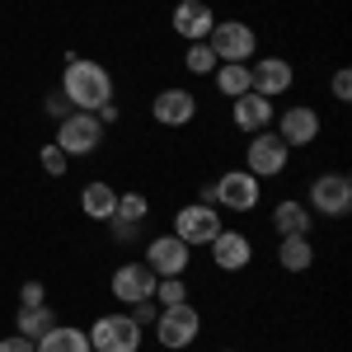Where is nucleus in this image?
I'll use <instances>...</instances> for the list:
<instances>
[{
	"instance_id": "16",
	"label": "nucleus",
	"mask_w": 352,
	"mask_h": 352,
	"mask_svg": "<svg viewBox=\"0 0 352 352\" xmlns=\"http://www.w3.org/2000/svg\"><path fill=\"white\" fill-rule=\"evenodd\" d=\"M212 28H217V14H212L207 0H179V5H174V33H179L184 43H207Z\"/></svg>"
},
{
	"instance_id": "13",
	"label": "nucleus",
	"mask_w": 352,
	"mask_h": 352,
	"mask_svg": "<svg viewBox=\"0 0 352 352\" xmlns=\"http://www.w3.org/2000/svg\"><path fill=\"white\" fill-rule=\"evenodd\" d=\"M296 85V66L287 56H254L249 61V89L263 94V99H277Z\"/></svg>"
},
{
	"instance_id": "23",
	"label": "nucleus",
	"mask_w": 352,
	"mask_h": 352,
	"mask_svg": "<svg viewBox=\"0 0 352 352\" xmlns=\"http://www.w3.org/2000/svg\"><path fill=\"white\" fill-rule=\"evenodd\" d=\"M146 217H151V197H146V192H118L113 221H122V226H146Z\"/></svg>"
},
{
	"instance_id": "2",
	"label": "nucleus",
	"mask_w": 352,
	"mask_h": 352,
	"mask_svg": "<svg viewBox=\"0 0 352 352\" xmlns=\"http://www.w3.org/2000/svg\"><path fill=\"white\" fill-rule=\"evenodd\" d=\"M197 202H212L217 212H235V217H244V212H254V207L263 202V179H254L244 164L240 169H226L217 184L202 188Z\"/></svg>"
},
{
	"instance_id": "8",
	"label": "nucleus",
	"mask_w": 352,
	"mask_h": 352,
	"mask_svg": "<svg viewBox=\"0 0 352 352\" xmlns=\"http://www.w3.org/2000/svg\"><path fill=\"white\" fill-rule=\"evenodd\" d=\"M287 164H292V151L277 132H254L244 141V169L254 179H277V174H287Z\"/></svg>"
},
{
	"instance_id": "15",
	"label": "nucleus",
	"mask_w": 352,
	"mask_h": 352,
	"mask_svg": "<svg viewBox=\"0 0 352 352\" xmlns=\"http://www.w3.org/2000/svg\"><path fill=\"white\" fill-rule=\"evenodd\" d=\"M207 249H212V263H217L221 272H244L254 263V240H249L244 230H230V226H226Z\"/></svg>"
},
{
	"instance_id": "14",
	"label": "nucleus",
	"mask_w": 352,
	"mask_h": 352,
	"mask_svg": "<svg viewBox=\"0 0 352 352\" xmlns=\"http://www.w3.org/2000/svg\"><path fill=\"white\" fill-rule=\"evenodd\" d=\"M151 118L160 127H188L192 118H197V94L184 89V85H164L160 94L151 99Z\"/></svg>"
},
{
	"instance_id": "35",
	"label": "nucleus",
	"mask_w": 352,
	"mask_h": 352,
	"mask_svg": "<svg viewBox=\"0 0 352 352\" xmlns=\"http://www.w3.org/2000/svg\"><path fill=\"white\" fill-rule=\"evenodd\" d=\"M221 352H240V348H221Z\"/></svg>"
},
{
	"instance_id": "11",
	"label": "nucleus",
	"mask_w": 352,
	"mask_h": 352,
	"mask_svg": "<svg viewBox=\"0 0 352 352\" xmlns=\"http://www.w3.org/2000/svg\"><path fill=\"white\" fill-rule=\"evenodd\" d=\"M109 292H113V300L127 310V305H136V300L155 296V272L146 268L141 258H127V263H118V268H113Z\"/></svg>"
},
{
	"instance_id": "33",
	"label": "nucleus",
	"mask_w": 352,
	"mask_h": 352,
	"mask_svg": "<svg viewBox=\"0 0 352 352\" xmlns=\"http://www.w3.org/2000/svg\"><path fill=\"white\" fill-rule=\"evenodd\" d=\"M109 226H113V240L118 244H132L136 235H141V226H122V221H109Z\"/></svg>"
},
{
	"instance_id": "20",
	"label": "nucleus",
	"mask_w": 352,
	"mask_h": 352,
	"mask_svg": "<svg viewBox=\"0 0 352 352\" xmlns=\"http://www.w3.org/2000/svg\"><path fill=\"white\" fill-rule=\"evenodd\" d=\"M38 352H94V348H89V333H85V329L56 320V324L38 338Z\"/></svg>"
},
{
	"instance_id": "12",
	"label": "nucleus",
	"mask_w": 352,
	"mask_h": 352,
	"mask_svg": "<svg viewBox=\"0 0 352 352\" xmlns=\"http://www.w3.org/2000/svg\"><path fill=\"white\" fill-rule=\"evenodd\" d=\"M272 122H277V136L287 141V151L315 146V141H320V127H324L320 109H310V104H292V109L282 113V118H272Z\"/></svg>"
},
{
	"instance_id": "25",
	"label": "nucleus",
	"mask_w": 352,
	"mask_h": 352,
	"mask_svg": "<svg viewBox=\"0 0 352 352\" xmlns=\"http://www.w3.org/2000/svg\"><path fill=\"white\" fill-rule=\"evenodd\" d=\"M212 76H217V89L226 99H240L244 89H249V66H217Z\"/></svg>"
},
{
	"instance_id": "6",
	"label": "nucleus",
	"mask_w": 352,
	"mask_h": 352,
	"mask_svg": "<svg viewBox=\"0 0 352 352\" xmlns=\"http://www.w3.org/2000/svg\"><path fill=\"white\" fill-rule=\"evenodd\" d=\"M85 333H89V348L94 352H141V343H146V329L136 324L127 310L99 315Z\"/></svg>"
},
{
	"instance_id": "9",
	"label": "nucleus",
	"mask_w": 352,
	"mask_h": 352,
	"mask_svg": "<svg viewBox=\"0 0 352 352\" xmlns=\"http://www.w3.org/2000/svg\"><path fill=\"white\" fill-rule=\"evenodd\" d=\"M221 230H226V217H221L212 202H188V207H179V212H174V235L188 244V249L212 244Z\"/></svg>"
},
{
	"instance_id": "7",
	"label": "nucleus",
	"mask_w": 352,
	"mask_h": 352,
	"mask_svg": "<svg viewBox=\"0 0 352 352\" xmlns=\"http://www.w3.org/2000/svg\"><path fill=\"white\" fill-rule=\"evenodd\" d=\"M212 52H217L221 66H249L254 56H258V33L244 24V19H217L212 28Z\"/></svg>"
},
{
	"instance_id": "21",
	"label": "nucleus",
	"mask_w": 352,
	"mask_h": 352,
	"mask_svg": "<svg viewBox=\"0 0 352 352\" xmlns=\"http://www.w3.org/2000/svg\"><path fill=\"white\" fill-rule=\"evenodd\" d=\"M277 263H282V272H305L315 263L310 235H282V240H277Z\"/></svg>"
},
{
	"instance_id": "3",
	"label": "nucleus",
	"mask_w": 352,
	"mask_h": 352,
	"mask_svg": "<svg viewBox=\"0 0 352 352\" xmlns=\"http://www.w3.org/2000/svg\"><path fill=\"white\" fill-rule=\"evenodd\" d=\"M305 207H310V217L343 221L352 212V179L343 169H320L305 188Z\"/></svg>"
},
{
	"instance_id": "30",
	"label": "nucleus",
	"mask_w": 352,
	"mask_h": 352,
	"mask_svg": "<svg viewBox=\"0 0 352 352\" xmlns=\"http://www.w3.org/2000/svg\"><path fill=\"white\" fill-rule=\"evenodd\" d=\"M329 89H333V99H338V104H348V99H352V76H348V71H333Z\"/></svg>"
},
{
	"instance_id": "22",
	"label": "nucleus",
	"mask_w": 352,
	"mask_h": 352,
	"mask_svg": "<svg viewBox=\"0 0 352 352\" xmlns=\"http://www.w3.org/2000/svg\"><path fill=\"white\" fill-rule=\"evenodd\" d=\"M52 324H56V310H52V305H19V315H14V329H19L24 338H33V343H38Z\"/></svg>"
},
{
	"instance_id": "31",
	"label": "nucleus",
	"mask_w": 352,
	"mask_h": 352,
	"mask_svg": "<svg viewBox=\"0 0 352 352\" xmlns=\"http://www.w3.org/2000/svg\"><path fill=\"white\" fill-rule=\"evenodd\" d=\"M0 352H38V343L24 333H10V338H0Z\"/></svg>"
},
{
	"instance_id": "19",
	"label": "nucleus",
	"mask_w": 352,
	"mask_h": 352,
	"mask_svg": "<svg viewBox=\"0 0 352 352\" xmlns=\"http://www.w3.org/2000/svg\"><path fill=\"white\" fill-rule=\"evenodd\" d=\"M310 226H315V217H310V207L296 202V197H282V202L272 207V230H277V240H282V235H310Z\"/></svg>"
},
{
	"instance_id": "17",
	"label": "nucleus",
	"mask_w": 352,
	"mask_h": 352,
	"mask_svg": "<svg viewBox=\"0 0 352 352\" xmlns=\"http://www.w3.org/2000/svg\"><path fill=\"white\" fill-rule=\"evenodd\" d=\"M272 118H277V109H272V99H263V94H254V89H244L240 99H230V122L240 127L244 136L254 132H268Z\"/></svg>"
},
{
	"instance_id": "34",
	"label": "nucleus",
	"mask_w": 352,
	"mask_h": 352,
	"mask_svg": "<svg viewBox=\"0 0 352 352\" xmlns=\"http://www.w3.org/2000/svg\"><path fill=\"white\" fill-rule=\"evenodd\" d=\"M94 118H99V122H104V127H113V122H118V118H122V109H118V104H104V109L94 113Z\"/></svg>"
},
{
	"instance_id": "5",
	"label": "nucleus",
	"mask_w": 352,
	"mask_h": 352,
	"mask_svg": "<svg viewBox=\"0 0 352 352\" xmlns=\"http://www.w3.org/2000/svg\"><path fill=\"white\" fill-rule=\"evenodd\" d=\"M52 146L66 155V160H80V155H94L99 146H104V122L94 118V113H80L71 109L61 122H56V136Z\"/></svg>"
},
{
	"instance_id": "32",
	"label": "nucleus",
	"mask_w": 352,
	"mask_h": 352,
	"mask_svg": "<svg viewBox=\"0 0 352 352\" xmlns=\"http://www.w3.org/2000/svg\"><path fill=\"white\" fill-rule=\"evenodd\" d=\"M66 113H71V104H66V94H61V89H52V94H47V118H56V122H61Z\"/></svg>"
},
{
	"instance_id": "28",
	"label": "nucleus",
	"mask_w": 352,
	"mask_h": 352,
	"mask_svg": "<svg viewBox=\"0 0 352 352\" xmlns=\"http://www.w3.org/2000/svg\"><path fill=\"white\" fill-rule=\"evenodd\" d=\"M127 315H132L141 329H151V324H155V315H160V305H155V296H146V300H136V305H127Z\"/></svg>"
},
{
	"instance_id": "29",
	"label": "nucleus",
	"mask_w": 352,
	"mask_h": 352,
	"mask_svg": "<svg viewBox=\"0 0 352 352\" xmlns=\"http://www.w3.org/2000/svg\"><path fill=\"white\" fill-rule=\"evenodd\" d=\"M19 305H47V287L43 282H24L19 287Z\"/></svg>"
},
{
	"instance_id": "1",
	"label": "nucleus",
	"mask_w": 352,
	"mask_h": 352,
	"mask_svg": "<svg viewBox=\"0 0 352 352\" xmlns=\"http://www.w3.org/2000/svg\"><path fill=\"white\" fill-rule=\"evenodd\" d=\"M61 94H66V104H71V109H80V113H99L104 104H113L118 85H113V71H109V66H99V61H89V56L66 52V71H61Z\"/></svg>"
},
{
	"instance_id": "26",
	"label": "nucleus",
	"mask_w": 352,
	"mask_h": 352,
	"mask_svg": "<svg viewBox=\"0 0 352 352\" xmlns=\"http://www.w3.org/2000/svg\"><path fill=\"white\" fill-rule=\"evenodd\" d=\"M188 300V282L184 277H155V305H179Z\"/></svg>"
},
{
	"instance_id": "24",
	"label": "nucleus",
	"mask_w": 352,
	"mask_h": 352,
	"mask_svg": "<svg viewBox=\"0 0 352 352\" xmlns=\"http://www.w3.org/2000/svg\"><path fill=\"white\" fill-rule=\"evenodd\" d=\"M221 61L217 52H212V43H188V52H184V71L188 76H212Z\"/></svg>"
},
{
	"instance_id": "10",
	"label": "nucleus",
	"mask_w": 352,
	"mask_h": 352,
	"mask_svg": "<svg viewBox=\"0 0 352 352\" xmlns=\"http://www.w3.org/2000/svg\"><path fill=\"white\" fill-rule=\"evenodd\" d=\"M146 268L155 272V277H188V263H192V249L174 230L169 235H155V240H146V258H141Z\"/></svg>"
},
{
	"instance_id": "27",
	"label": "nucleus",
	"mask_w": 352,
	"mask_h": 352,
	"mask_svg": "<svg viewBox=\"0 0 352 352\" xmlns=\"http://www.w3.org/2000/svg\"><path fill=\"white\" fill-rule=\"evenodd\" d=\"M38 164H43V174H47V179H66V169H71V160H66V155L56 151L52 141H47V146L38 151Z\"/></svg>"
},
{
	"instance_id": "18",
	"label": "nucleus",
	"mask_w": 352,
	"mask_h": 352,
	"mask_svg": "<svg viewBox=\"0 0 352 352\" xmlns=\"http://www.w3.org/2000/svg\"><path fill=\"white\" fill-rule=\"evenodd\" d=\"M80 212L89 221H99V226H109L113 212H118V188H109L104 179H89L80 188Z\"/></svg>"
},
{
	"instance_id": "4",
	"label": "nucleus",
	"mask_w": 352,
	"mask_h": 352,
	"mask_svg": "<svg viewBox=\"0 0 352 352\" xmlns=\"http://www.w3.org/2000/svg\"><path fill=\"white\" fill-rule=\"evenodd\" d=\"M155 343L164 352H184L197 343V333H202V310L192 305V300H179V305H160V315H155Z\"/></svg>"
}]
</instances>
